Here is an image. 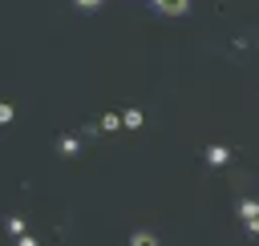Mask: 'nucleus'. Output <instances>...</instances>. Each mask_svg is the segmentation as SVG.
<instances>
[{"instance_id": "0eeeda50", "label": "nucleus", "mask_w": 259, "mask_h": 246, "mask_svg": "<svg viewBox=\"0 0 259 246\" xmlns=\"http://www.w3.org/2000/svg\"><path fill=\"white\" fill-rule=\"evenodd\" d=\"M117 125H121V117H113V113H109V117H101V129H117Z\"/></svg>"}, {"instance_id": "7ed1b4c3", "label": "nucleus", "mask_w": 259, "mask_h": 246, "mask_svg": "<svg viewBox=\"0 0 259 246\" xmlns=\"http://www.w3.org/2000/svg\"><path fill=\"white\" fill-rule=\"evenodd\" d=\"M206 161H210V165H227V161H231V149H227V145H210V149H206Z\"/></svg>"}, {"instance_id": "20e7f679", "label": "nucleus", "mask_w": 259, "mask_h": 246, "mask_svg": "<svg viewBox=\"0 0 259 246\" xmlns=\"http://www.w3.org/2000/svg\"><path fill=\"white\" fill-rule=\"evenodd\" d=\"M130 246H158V234H150V230H138V234H130Z\"/></svg>"}, {"instance_id": "f03ea898", "label": "nucleus", "mask_w": 259, "mask_h": 246, "mask_svg": "<svg viewBox=\"0 0 259 246\" xmlns=\"http://www.w3.org/2000/svg\"><path fill=\"white\" fill-rule=\"evenodd\" d=\"M239 218H243V222H259V202H255V198H243V202H239Z\"/></svg>"}, {"instance_id": "1a4fd4ad", "label": "nucleus", "mask_w": 259, "mask_h": 246, "mask_svg": "<svg viewBox=\"0 0 259 246\" xmlns=\"http://www.w3.org/2000/svg\"><path fill=\"white\" fill-rule=\"evenodd\" d=\"M12 121V105H0V125H8Z\"/></svg>"}, {"instance_id": "9d476101", "label": "nucleus", "mask_w": 259, "mask_h": 246, "mask_svg": "<svg viewBox=\"0 0 259 246\" xmlns=\"http://www.w3.org/2000/svg\"><path fill=\"white\" fill-rule=\"evenodd\" d=\"M73 4H77V8H97L101 0H73Z\"/></svg>"}, {"instance_id": "9b49d317", "label": "nucleus", "mask_w": 259, "mask_h": 246, "mask_svg": "<svg viewBox=\"0 0 259 246\" xmlns=\"http://www.w3.org/2000/svg\"><path fill=\"white\" fill-rule=\"evenodd\" d=\"M16 246H36V238H28V234H20V242Z\"/></svg>"}, {"instance_id": "39448f33", "label": "nucleus", "mask_w": 259, "mask_h": 246, "mask_svg": "<svg viewBox=\"0 0 259 246\" xmlns=\"http://www.w3.org/2000/svg\"><path fill=\"white\" fill-rule=\"evenodd\" d=\"M121 125L138 129V125H142V113H138V109H125V113H121Z\"/></svg>"}, {"instance_id": "423d86ee", "label": "nucleus", "mask_w": 259, "mask_h": 246, "mask_svg": "<svg viewBox=\"0 0 259 246\" xmlns=\"http://www.w3.org/2000/svg\"><path fill=\"white\" fill-rule=\"evenodd\" d=\"M57 149H61L65 157H73V153H77V137H61V141H57Z\"/></svg>"}, {"instance_id": "6e6552de", "label": "nucleus", "mask_w": 259, "mask_h": 246, "mask_svg": "<svg viewBox=\"0 0 259 246\" xmlns=\"http://www.w3.org/2000/svg\"><path fill=\"white\" fill-rule=\"evenodd\" d=\"M8 230L12 234H24V218H8Z\"/></svg>"}, {"instance_id": "f257e3e1", "label": "nucleus", "mask_w": 259, "mask_h": 246, "mask_svg": "<svg viewBox=\"0 0 259 246\" xmlns=\"http://www.w3.org/2000/svg\"><path fill=\"white\" fill-rule=\"evenodd\" d=\"M158 12H166V16H182L186 8H190V0H150Z\"/></svg>"}]
</instances>
